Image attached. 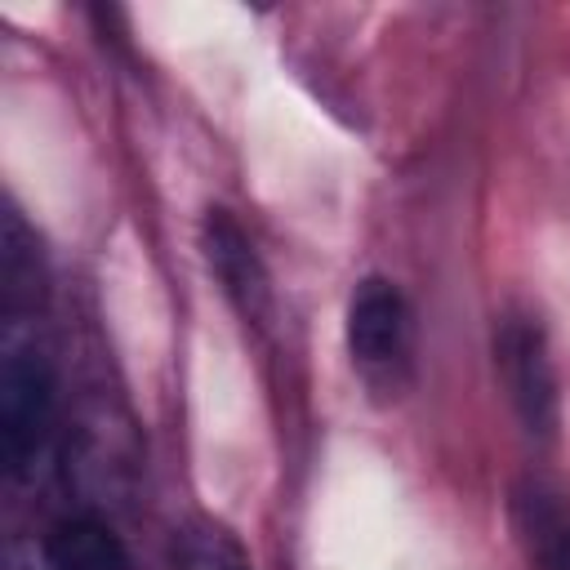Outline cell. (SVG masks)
I'll return each instance as SVG.
<instances>
[{
	"instance_id": "cell-1",
	"label": "cell",
	"mask_w": 570,
	"mask_h": 570,
	"mask_svg": "<svg viewBox=\"0 0 570 570\" xmlns=\"http://www.w3.org/2000/svg\"><path fill=\"white\" fill-rule=\"evenodd\" d=\"M58 423V383L49 356L9 334L0 356V459L13 481L36 476L40 459L49 454Z\"/></svg>"
},
{
	"instance_id": "cell-2",
	"label": "cell",
	"mask_w": 570,
	"mask_h": 570,
	"mask_svg": "<svg viewBox=\"0 0 570 570\" xmlns=\"http://www.w3.org/2000/svg\"><path fill=\"white\" fill-rule=\"evenodd\" d=\"M494 370L503 392L534 441H552L561 423V392L548 352V334L530 312H503L494 325Z\"/></svg>"
},
{
	"instance_id": "cell-3",
	"label": "cell",
	"mask_w": 570,
	"mask_h": 570,
	"mask_svg": "<svg viewBox=\"0 0 570 570\" xmlns=\"http://www.w3.org/2000/svg\"><path fill=\"white\" fill-rule=\"evenodd\" d=\"M347 352L356 374L392 392L410 374V303L387 276H365L347 298Z\"/></svg>"
},
{
	"instance_id": "cell-4",
	"label": "cell",
	"mask_w": 570,
	"mask_h": 570,
	"mask_svg": "<svg viewBox=\"0 0 570 570\" xmlns=\"http://www.w3.org/2000/svg\"><path fill=\"white\" fill-rule=\"evenodd\" d=\"M200 245H205V263H209L214 281L232 298V307L245 321H258L267 307V272H263V258H258L254 240L245 236V227L227 209H209L200 223Z\"/></svg>"
},
{
	"instance_id": "cell-5",
	"label": "cell",
	"mask_w": 570,
	"mask_h": 570,
	"mask_svg": "<svg viewBox=\"0 0 570 570\" xmlns=\"http://www.w3.org/2000/svg\"><path fill=\"white\" fill-rule=\"evenodd\" d=\"M512 525L534 570H570V499L557 485L525 476L512 490Z\"/></svg>"
},
{
	"instance_id": "cell-6",
	"label": "cell",
	"mask_w": 570,
	"mask_h": 570,
	"mask_svg": "<svg viewBox=\"0 0 570 570\" xmlns=\"http://www.w3.org/2000/svg\"><path fill=\"white\" fill-rule=\"evenodd\" d=\"M49 570H134L120 534L94 512H67L45 534Z\"/></svg>"
},
{
	"instance_id": "cell-7",
	"label": "cell",
	"mask_w": 570,
	"mask_h": 570,
	"mask_svg": "<svg viewBox=\"0 0 570 570\" xmlns=\"http://www.w3.org/2000/svg\"><path fill=\"white\" fill-rule=\"evenodd\" d=\"M174 570H254L236 534L214 521H187L174 534Z\"/></svg>"
}]
</instances>
